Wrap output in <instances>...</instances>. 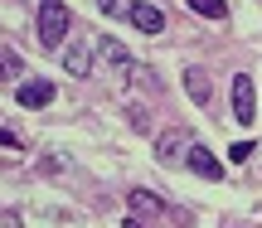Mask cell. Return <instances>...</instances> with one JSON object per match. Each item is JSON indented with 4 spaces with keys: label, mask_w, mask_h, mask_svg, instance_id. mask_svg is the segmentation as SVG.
I'll return each mask as SVG.
<instances>
[{
    "label": "cell",
    "mask_w": 262,
    "mask_h": 228,
    "mask_svg": "<svg viewBox=\"0 0 262 228\" xmlns=\"http://www.w3.org/2000/svg\"><path fill=\"white\" fill-rule=\"evenodd\" d=\"M185 93L194 97L199 107L209 102V78H204V68H185Z\"/></svg>",
    "instance_id": "cell-9"
},
{
    "label": "cell",
    "mask_w": 262,
    "mask_h": 228,
    "mask_svg": "<svg viewBox=\"0 0 262 228\" xmlns=\"http://www.w3.org/2000/svg\"><path fill=\"white\" fill-rule=\"evenodd\" d=\"M253 117H257V93H253V78H248V73H238V78H233V122L253 126Z\"/></svg>",
    "instance_id": "cell-3"
},
{
    "label": "cell",
    "mask_w": 262,
    "mask_h": 228,
    "mask_svg": "<svg viewBox=\"0 0 262 228\" xmlns=\"http://www.w3.org/2000/svg\"><path fill=\"white\" fill-rule=\"evenodd\" d=\"M185 5L204 19H228V0H185Z\"/></svg>",
    "instance_id": "cell-10"
},
{
    "label": "cell",
    "mask_w": 262,
    "mask_h": 228,
    "mask_svg": "<svg viewBox=\"0 0 262 228\" xmlns=\"http://www.w3.org/2000/svg\"><path fill=\"white\" fill-rule=\"evenodd\" d=\"M102 54H107V63H112L117 73L126 78V83H146V68H141V63H131V54H126L122 44H112V39H107V44H102Z\"/></svg>",
    "instance_id": "cell-6"
},
{
    "label": "cell",
    "mask_w": 262,
    "mask_h": 228,
    "mask_svg": "<svg viewBox=\"0 0 262 228\" xmlns=\"http://www.w3.org/2000/svg\"><path fill=\"white\" fill-rule=\"evenodd\" d=\"M122 228H141V223H136V219H126V223H122Z\"/></svg>",
    "instance_id": "cell-16"
},
{
    "label": "cell",
    "mask_w": 262,
    "mask_h": 228,
    "mask_svg": "<svg viewBox=\"0 0 262 228\" xmlns=\"http://www.w3.org/2000/svg\"><path fill=\"white\" fill-rule=\"evenodd\" d=\"M185 165L199 175V180H224V161H219V155L209 151L204 141H194V146H189V161H185Z\"/></svg>",
    "instance_id": "cell-4"
},
{
    "label": "cell",
    "mask_w": 262,
    "mask_h": 228,
    "mask_svg": "<svg viewBox=\"0 0 262 228\" xmlns=\"http://www.w3.org/2000/svg\"><path fill=\"white\" fill-rule=\"evenodd\" d=\"M189 136L180 131V126H170V131H160V141H156V161L160 165H185L189 161Z\"/></svg>",
    "instance_id": "cell-2"
},
{
    "label": "cell",
    "mask_w": 262,
    "mask_h": 228,
    "mask_svg": "<svg viewBox=\"0 0 262 228\" xmlns=\"http://www.w3.org/2000/svg\"><path fill=\"white\" fill-rule=\"evenodd\" d=\"M19 73H25V63H19V54H10V49H0V83H15Z\"/></svg>",
    "instance_id": "cell-12"
},
{
    "label": "cell",
    "mask_w": 262,
    "mask_h": 228,
    "mask_svg": "<svg viewBox=\"0 0 262 228\" xmlns=\"http://www.w3.org/2000/svg\"><path fill=\"white\" fill-rule=\"evenodd\" d=\"M15 102L29 107V112H34V107H49L54 102V83H49V78H29V83L15 87Z\"/></svg>",
    "instance_id": "cell-5"
},
{
    "label": "cell",
    "mask_w": 262,
    "mask_h": 228,
    "mask_svg": "<svg viewBox=\"0 0 262 228\" xmlns=\"http://www.w3.org/2000/svg\"><path fill=\"white\" fill-rule=\"evenodd\" d=\"M97 10H102L107 19H131V10H136V0H97Z\"/></svg>",
    "instance_id": "cell-13"
},
{
    "label": "cell",
    "mask_w": 262,
    "mask_h": 228,
    "mask_svg": "<svg viewBox=\"0 0 262 228\" xmlns=\"http://www.w3.org/2000/svg\"><path fill=\"white\" fill-rule=\"evenodd\" d=\"M63 68L73 78H93V49H88L83 39H73V44L63 49Z\"/></svg>",
    "instance_id": "cell-8"
},
{
    "label": "cell",
    "mask_w": 262,
    "mask_h": 228,
    "mask_svg": "<svg viewBox=\"0 0 262 228\" xmlns=\"http://www.w3.org/2000/svg\"><path fill=\"white\" fill-rule=\"evenodd\" d=\"M253 151H257L253 141H238V146H228V161H233V165H243V161H248Z\"/></svg>",
    "instance_id": "cell-14"
},
{
    "label": "cell",
    "mask_w": 262,
    "mask_h": 228,
    "mask_svg": "<svg viewBox=\"0 0 262 228\" xmlns=\"http://www.w3.org/2000/svg\"><path fill=\"white\" fill-rule=\"evenodd\" d=\"M68 29H73V15H68L63 0H39V44H44V49H58Z\"/></svg>",
    "instance_id": "cell-1"
},
{
    "label": "cell",
    "mask_w": 262,
    "mask_h": 228,
    "mask_svg": "<svg viewBox=\"0 0 262 228\" xmlns=\"http://www.w3.org/2000/svg\"><path fill=\"white\" fill-rule=\"evenodd\" d=\"M126 199H131V209H136V214H160V209H165V204H160L150 190H131Z\"/></svg>",
    "instance_id": "cell-11"
},
{
    "label": "cell",
    "mask_w": 262,
    "mask_h": 228,
    "mask_svg": "<svg viewBox=\"0 0 262 228\" xmlns=\"http://www.w3.org/2000/svg\"><path fill=\"white\" fill-rule=\"evenodd\" d=\"M131 25H136L141 34H160V29H165V10L150 5V0H136V10H131Z\"/></svg>",
    "instance_id": "cell-7"
},
{
    "label": "cell",
    "mask_w": 262,
    "mask_h": 228,
    "mask_svg": "<svg viewBox=\"0 0 262 228\" xmlns=\"http://www.w3.org/2000/svg\"><path fill=\"white\" fill-rule=\"evenodd\" d=\"M0 146H5V151H19V136L10 131V126H0Z\"/></svg>",
    "instance_id": "cell-15"
}]
</instances>
